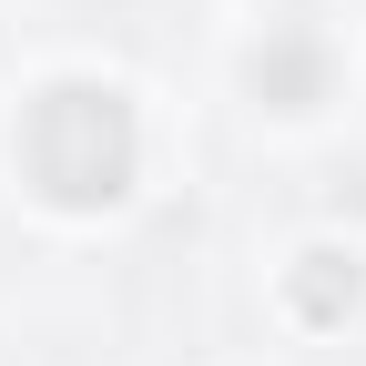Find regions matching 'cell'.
Wrapping results in <instances>:
<instances>
[{
	"label": "cell",
	"instance_id": "cell-1",
	"mask_svg": "<svg viewBox=\"0 0 366 366\" xmlns=\"http://www.w3.org/2000/svg\"><path fill=\"white\" fill-rule=\"evenodd\" d=\"M21 173L51 214H112L143 173V122L112 81H51L21 112Z\"/></svg>",
	"mask_w": 366,
	"mask_h": 366
},
{
	"label": "cell",
	"instance_id": "cell-2",
	"mask_svg": "<svg viewBox=\"0 0 366 366\" xmlns=\"http://www.w3.org/2000/svg\"><path fill=\"white\" fill-rule=\"evenodd\" d=\"M356 305H366V254H356V244H305V254L285 264V315H295V326L336 336Z\"/></svg>",
	"mask_w": 366,
	"mask_h": 366
},
{
	"label": "cell",
	"instance_id": "cell-3",
	"mask_svg": "<svg viewBox=\"0 0 366 366\" xmlns=\"http://www.w3.org/2000/svg\"><path fill=\"white\" fill-rule=\"evenodd\" d=\"M326 31H305V21H285V31H264L254 41V61H244V81H254V102H274V112H315L326 102Z\"/></svg>",
	"mask_w": 366,
	"mask_h": 366
}]
</instances>
